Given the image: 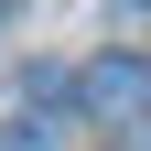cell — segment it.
Returning a JSON list of instances; mask_svg holds the SVG:
<instances>
[{
	"label": "cell",
	"instance_id": "1",
	"mask_svg": "<svg viewBox=\"0 0 151 151\" xmlns=\"http://www.w3.org/2000/svg\"><path fill=\"white\" fill-rule=\"evenodd\" d=\"M76 108H97V119H151V65L140 54H97V65L76 76Z\"/></svg>",
	"mask_w": 151,
	"mask_h": 151
},
{
	"label": "cell",
	"instance_id": "2",
	"mask_svg": "<svg viewBox=\"0 0 151 151\" xmlns=\"http://www.w3.org/2000/svg\"><path fill=\"white\" fill-rule=\"evenodd\" d=\"M140 11H151V0H140Z\"/></svg>",
	"mask_w": 151,
	"mask_h": 151
}]
</instances>
